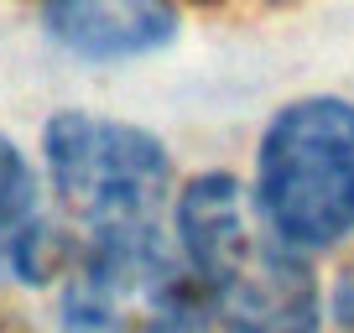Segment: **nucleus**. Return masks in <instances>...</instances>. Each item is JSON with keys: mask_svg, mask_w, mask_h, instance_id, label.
Listing matches in <instances>:
<instances>
[{"mask_svg": "<svg viewBox=\"0 0 354 333\" xmlns=\"http://www.w3.org/2000/svg\"><path fill=\"white\" fill-rule=\"evenodd\" d=\"M209 302L162 229L88 240L57 287V333H209Z\"/></svg>", "mask_w": 354, "mask_h": 333, "instance_id": "20e7f679", "label": "nucleus"}, {"mask_svg": "<svg viewBox=\"0 0 354 333\" xmlns=\"http://www.w3.org/2000/svg\"><path fill=\"white\" fill-rule=\"evenodd\" d=\"M172 245L224 333H323L328 297L292 240L261 213L250 182L209 166L177 182Z\"/></svg>", "mask_w": 354, "mask_h": 333, "instance_id": "f257e3e1", "label": "nucleus"}, {"mask_svg": "<svg viewBox=\"0 0 354 333\" xmlns=\"http://www.w3.org/2000/svg\"><path fill=\"white\" fill-rule=\"evenodd\" d=\"M42 166L57 209L84 240L151 234L172 213L177 162L156 131L120 115L57 110L42 120Z\"/></svg>", "mask_w": 354, "mask_h": 333, "instance_id": "f03ea898", "label": "nucleus"}, {"mask_svg": "<svg viewBox=\"0 0 354 333\" xmlns=\"http://www.w3.org/2000/svg\"><path fill=\"white\" fill-rule=\"evenodd\" d=\"M250 193L302 256L354 240V99L297 94L255 135Z\"/></svg>", "mask_w": 354, "mask_h": 333, "instance_id": "7ed1b4c3", "label": "nucleus"}, {"mask_svg": "<svg viewBox=\"0 0 354 333\" xmlns=\"http://www.w3.org/2000/svg\"><path fill=\"white\" fill-rule=\"evenodd\" d=\"M328 312H333V323H339L344 333H354V256L344 260V266H339V276H333Z\"/></svg>", "mask_w": 354, "mask_h": 333, "instance_id": "0eeeda50", "label": "nucleus"}, {"mask_svg": "<svg viewBox=\"0 0 354 333\" xmlns=\"http://www.w3.org/2000/svg\"><path fill=\"white\" fill-rule=\"evenodd\" d=\"M42 32L78 63H136L183 32L177 0H37Z\"/></svg>", "mask_w": 354, "mask_h": 333, "instance_id": "39448f33", "label": "nucleus"}, {"mask_svg": "<svg viewBox=\"0 0 354 333\" xmlns=\"http://www.w3.org/2000/svg\"><path fill=\"white\" fill-rule=\"evenodd\" d=\"M63 271L57 224L26 151L0 131V287H42Z\"/></svg>", "mask_w": 354, "mask_h": 333, "instance_id": "423d86ee", "label": "nucleus"}]
</instances>
